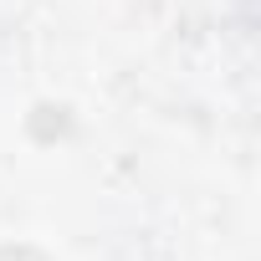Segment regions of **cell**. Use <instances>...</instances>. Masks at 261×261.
<instances>
[{"instance_id": "cell-1", "label": "cell", "mask_w": 261, "mask_h": 261, "mask_svg": "<svg viewBox=\"0 0 261 261\" xmlns=\"http://www.w3.org/2000/svg\"><path fill=\"white\" fill-rule=\"evenodd\" d=\"M67 108H51V102H41L36 113H31V134L36 139H57V134H67Z\"/></svg>"}, {"instance_id": "cell-2", "label": "cell", "mask_w": 261, "mask_h": 261, "mask_svg": "<svg viewBox=\"0 0 261 261\" xmlns=\"http://www.w3.org/2000/svg\"><path fill=\"white\" fill-rule=\"evenodd\" d=\"M0 261H46L36 246H0Z\"/></svg>"}]
</instances>
